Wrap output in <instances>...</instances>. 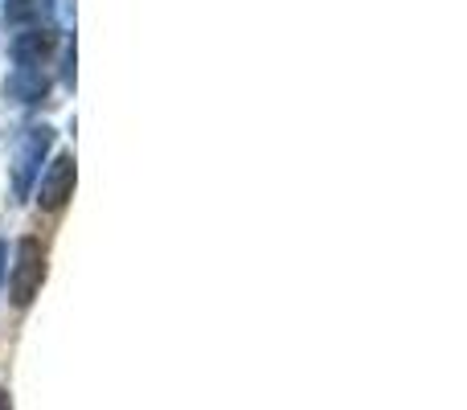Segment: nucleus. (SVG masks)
I'll return each instance as SVG.
<instances>
[{"label":"nucleus","mask_w":467,"mask_h":410,"mask_svg":"<svg viewBox=\"0 0 467 410\" xmlns=\"http://www.w3.org/2000/svg\"><path fill=\"white\" fill-rule=\"evenodd\" d=\"M0 410H8V394H5V390H0Z\"/></svg>","instance_id":"nucleus-1"}]
</instances>
